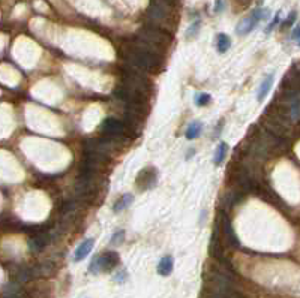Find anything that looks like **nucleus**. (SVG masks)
<instances>
[{
    "instance_id": "8",
    "label": "nucleus",
    "mask_w": 300,
    "mask_h": 298,
    "mask_svg": "<svg viewBox=\"0 0 300 298\" xmlns=\"http://www.w3.org/2000/svg\"><path fill=\"white\" fill-rule=\"evenodd\" d=\"M209 251H210V255L216 259V262H219L221 265L224 267H228L231 265L228 262V259L225 258V252H224V247H222V243H221V237H219V231L218 228H215L213 234H212V238H210V244H209Z\"/></svg>"
},
{
    "instance_id": "5",
    "label": "nucleus",
    "mask_w": 300,
    "mask_h": 298,
    "mask_svg": "<svg viewBox=\"0 0 300 298\" xmlns=\"http://www.w3.org/2000/svg\"><path fill=\"white\" fill-rule=\"evenodd\" d=\"M216 228L219 231V234H222V237L225 238V241H227L231 247H234V249H237V247H240V241L233 229V225L227 216V213L225 211H219V217L216 220Z\"/></svg>"
},
{
    "instance_id": "23",
    "label": "nucleus",
    "mask_w": 300,
    "mask_h": 298,
    "mask_svg": "<svg viewBox=\"0 0 300 298\" xmlns=\"http://www.w3.org/2000/svg\"><path fill=\"white\" fill-rule=\"evenodd\" d=\"M279 21H281V14L278 12L276 15H275V18L270 21V24H269V26H267V29H266V33H270L275 27H276L278 26V24H279Z\"/></svg>"
},
{
    "instance_id": "18",
    "label": "nucleus",
    "mask_w": 300,
    "mask_h": 298,
    "mask_svg": "<svg viewBox=\"0 0 300 298\" xmlns=\"http://www.w3.org/2000/svg\"><path fill=\"white\" fill-rule=\"evenodd\" d=\"M227 144L225 142H221L219 145H218V148H216V152H215V155H213V163L215 165H221L222 162H224V159H225V155H227Z\"/></svg>"
},
{
    "instance_id": "22",
    "label": "nucleus",
    "mask_w": 300,
    "mask_h": 298,
    "mask_svg": "<svg viewBox=\"0 0 300 298\" xmlns=\"http://www.w3.org/2000/svg\"><path fill=\"white\" fill-rule=\"evenodd\" d=\"M123 240H125V231H117L113 235V238H111V244L113 246H119V244L123 243Z\"/></svg>"
},
{
    "instance_id": "14",
    "label": "nucleus",
    "mask_w": 300,
    "mask_h": 298,
    "mask_svg": "<svg viewBox=\"0 0 300 298\" xmlns=\"http://www.w3.org/2000/svg\"><path fill=\"white\" fill-rule=\"evenodd\" d=\"M132 201H134V196H132L131 193H125V195H122L119 200L116 201L113 210H114L116 213H120V211H123V210H126V208L131 206Z\"/></svg>"
},
{
    "instance_id": "7",
    "label": "nucleus",
    "mask_w": 300,
    "mask_h": 298,
    "mask_svg": "<svg viewBox=\"0 0 300 298\" xmlns=\"http://www.w3.org/2000/svg\"><path fill=\"white\" fill-rule=\"evenodd\" d=\"M101 131L105 135H122V137H128V131H131L125 121L116 118V117H107L101 123Z\"/></svg>"
},
{
    "instance_id": "2",
    "label": "nucleus",
    "mask_w": 300,
    "mask_h": 298,
    "mask_svg": "<svg viewBox=\"0 0 300 298\" xmlns=\"http://www.w3.org/2000/svg\"><path fill=\"white\" fill-rule=\"evenodd\" d=\"M170 6H173V3L170 2H153L150 3L147 8V17L150 20L149 26L158 27L164 32L165 27H171L174 24V11L170 9Z\"/></svg>"
},
{
    "instance_id": "27",
    "label": "nucleus",
    "mask_w": 300,
    "mask_h": 298,
    "mask_svg": "<svg viewBox=\"0 0 300 298\" xmlns=\"http://www.w3.org/2000/svg\"><path fill=\"white\" fill-rule=\"evenodd\" d=\"M125 277H126V271L123 270V271H120V273H119V275H117L114 279H116L117 282H123V280H125Z\"/></svg>"
},
{
    "instance_id": "26",
    "label": "nucleus",
    "mask_w": 300,
    "mask_h": 298,
    "mask_svg": "<svg viewBox=\"0 0 300 298\" xmlns=\"http://www.w3.org/2000/svg\"><path fill=\"white\" fill-rule=\"evenodd\" d=\"M224 8H225V3H224V2H215V12H216V14L222 12Z\"/></svg>"
},
{
    "instance_id": "21",
    "label": "nucleus",
    "mask_w": 300,
    "mask_h": 298,
    "mask_svg": "<svg viewBox=\"0 0 300 298\" xmlns=\"http://www.w3.org/2000/svg\"><path fill=\"white\" fill-rule=\"evenodd\" d=\"M200 26H201V21H200V20H195V21L191 24V26H189V29H188V38H195L197 33H198Z\"/></svg>"
},
{
    "instance_id": "20",
    "label": "nucleus",
    "mask_w": 300,
    "mask_h": 298,
    "mask_svg": "<svg viewBox=\"0 0 300 298\" xmlns=\"http://www.w3.org/2000/svg\"><path fill=\"white\" fill-rule=\"evenodd\" d=\"M89 271L93 273V275H98L99 271H102V258H101V255L96 256V258L90 262V265H89Z\"/></svg>"
},
{
    "instance_id": "9",
    "label": "nucleus",
    "mask_w": 300,
    "mask_h": 298,
    "mask_svg": "<svg viewBox=\"0 0 300 298\" xmlns=\"http://www.w3.org/2000/svg\"><path fill=\"white\" fill-rule=\"evenodd\" d=\"M156 183V171L153 168H146L143 169L138 177H137V187L141 190H147L150 187H153Z\"/></svg>"
},
{
    "instance_id": "24",
    "label": "nucleus",
    "mask_w": 300,
    "mask_h": 298,
    "mask_svg": "<svg viewBox=\"0 0 300 298\" xmlns=\"http://www.w3.org/2000/svg\"><path fill=\"white\" fill-rule=\"evenodd\" d=\"M296 17H297V14H296V12L293 11V12H291V14L288 15V18H287V20L284 21V27H290V26H291V24L294 23Z\"/></svg>"
},
{
    "instance_id": "13",
    "label": "nucleus",
    "mask_w": 300,
    "mask_h": 298,
    "mask_svg": "<svg viewBox=\"0 0 300 298\" xmlns=\"http://www.w3.org/2000/svg\"><path fill=\"white\" fill-rule=\"evenodd\" d=\"M101 258H102V271H111L119 264V255L113 251L105 252L104 255H101Z\"/></svg>"
},
{
    "instance_id": "1",
    "label": "nucleus",
    "mask_w": 300,
    "mask_h": 298,
    "mask_svg": "<svg viewBox=\"0 0 300 298\" xmlns=\"http://www.w3.org/2000/svg\"><path fill=\"white\" fill-rule=\"evenodd\" d=\"M120 54L131 65L132 69L140 72H161L164 68L165 54L138 39L123 44L120 48Z\"/></svg>"
},
{
    "instance_id": "10",
    "label": "nucleus",
    "mask_w": 300,
    "mask_h": 298,
    "mask_svg": "<svg viewBox=\"0 0 300 298\" xmlns=\"http://www.w3.org/2000/svg\"><path fill=\"white\" fill-rule=\"evenodd\" d=\"M50 238H51V235L41 231L38 232L35 237H32L29 240V247L32 252H41V249H44V247L50 243Z\"/></svg>"
},
{
    "instance_id": "15",
    "label": "nucleus",
    "mask_w": 300,
    "mask_h": 298,
    "mask_svg": "<svg viewBox=\"0 0 300 298\" xmlns=\"http://www.w3.org/2000/svg\"><path fill=\"white\" fill-rule=\"evenodd\" d=\"M230 46H231V39L227 35L219 33L218 38H216V49H218V53H221V54L227 53L228 49H230Z\"/></svg>"
},
{
    "instance_id": "12",
    "label": "nucleus",
    "mask_w": 300,
    "mask_h": 298,
    "mask_svg": "<svg viewBox=\"0 0 300 298\" xmlns=\"http://www.w3.org/2000/svg\"><path fill=\"white\" fill-rule=\"evenodd\" d=\"M273 78H275V75H273V73H270V75H267L261 81V84L258 87V92H257V101L258 102H263L264 99H266V96L269 94V92L272 89V84H273Z\"/></svg>"
},
{
    "instance_id": "6",
    "label": "nucleus",
    "mask_w": 300,
    "mask_h": 298,
    "mask_svg": "<svg viewBox=\"0 0 300 298\" xmlns=\"http://www.w3.org/2000/svg\"><path fill=\"white\" fill-rule=\"evenodd\" d=\"M269 17V9H264V8H257L251 12V15L245 17L236 27V32L237 35H248L249 32H252L255 27L258 21L261 20H266Z\"/></svg>"
},
{
    "instance_id": "3",
    "label": "nucleus",
    "mask_w": 300,
    "mask_h": 298,
    "mask_svg": "<svg viewBox=\"0 0 300 298\" xmlns=\"http://www.w3.org/2000/svg\"><path fill=\"white\" fill-rule=\"evenodd\" d=\"M120 87L135 92L138 94H143L146 97H150V93H152V84H150L149 78L144 73L132 68L123 70L122 78H120Z\"/></svg>"
},
{
    "instance_id": "29",
    "label": "nucleus",
    "mask_w": 300,
    "mask_h": 298,
    "mask_svg": "<svg viewBox=\"0 0 300 298\" xmlns=\"http://www.w3.org/2000/svg\"><path fill=\"white\" fill-rule=\"evenodd\" d=\"M297 45H299V46H300V39H299V41H297Z\"/></svg>"
},
{
    "instance_id": "11",
    "label": "nucleus",
    "mask_w": 300,
    "mask_h": 298,
    "mask_svg": "<svg viewBox=\"0 0 300 298\" xmlns=\"http://www.w3.org/2000/svg\"><path fill=\"white\" fill-rule=\"evenodd\" d=\"M93 244H95L93 238L84 240V241L77 247V251H75V253H74V261H75V262H80V261L86 259V258L89 256V253L92 252V249H93Z\"/></svg>"
},
{
    "instance_id": "25",
    "label": "nucleus",
    "mask_w": 300,
    "mask_h": 298,
    "mask_svg": "<svg viewBox=\"0 0 300 298\" xmlns=\"http://www.w3.org/2000/svg\"><path fill=\"white\" fill-rule=\"evenodd\" d=\"M291 39H293V41H296V42L300 39V24H299V26H297V27L293 30V33H291Z\"/></svg>"
},
{
    "instance_id": "17",
    "label": "nucleus",
    "mask_w": 300,
    "mask_h": 298,
    "mask_svg": "<svg viewBox=\"0 0 300 298\" xmlns=\"http://www.w3.org/2000/svg\"><path fill=\"white\" fill-rule=\"evenodd\" d=\"M201 129H203V125L200 121H192L191 125L188 126L186 129V138L188 139H195L200 137V134H201Z\"/></svg>"
},
{
    "instance_id": "16",
    "label": "nucleus",
    "mask_w": 300,
    "mask_h": 298,
    "mask_svg": "<svg viewBox=\"0 0 300 298\" xmlns=\"http://www.w3.org/2000/svg\"><path fill=\"white\" fill-rule=\"evenodd\" d=\"M173 271V258L171 256H164L158 265V273L161 276H170Z\"/></svg>"
},
{
    "instance_id": "4",
    "label": "nucleus",
    "mask_w": 300,
    "mask_h": 298,
    "mask_svg": "<svg viewBox=\"0 0 300 298\" xmlns=\"http://www.w3.org/2000/svg\"><path fill=\"white\" fill-rule=\"evenodd\" d=\"M137 39L156 48L158 51H161L162 54H165L167 48L171 45V36L168 35V32H164L158 27H153V26H147L143 27L138 35H137Z\"/></svg>"
},
{
    "instance_id": "19",
    "label": "nucleus",
    "mask_w": 300,
    "mask_h": 298,
    "mask_svg": "<svg viewBox=\"0 0 300 298\" xmlns=\"http://www.w3.org/2000/svg\"><path fill=\"white\" fill-rule=\"evenodd\" d=\"M210 101H212V97H210L209 93H197L195 97H194V102L198 107H204V105L210 104Z\"/></svg>"
},
{
    "instance_id": "28",
    "label": "nucleus",
    "mask_w": 300,
    "mask_h": 298,
    "mask_svg": "<svg viewBox=\"0 0 300 298\" xmlns=\"http://www.w3.org/2000/svg\"><path fill=\"white\" fill-rule=\"evenodd\" d=\"M192 155H194V150H189V152H188V156H186V159L192 158Z\"/></svg>"
}]
</instances>
